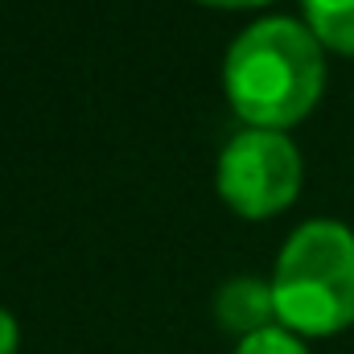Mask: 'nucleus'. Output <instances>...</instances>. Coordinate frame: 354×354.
Wrapping results in <instances>:
<instances>
[{"label": "nucleus", "instance_id": "obj_1", "mask_svg": "<svg viewBox=\"0 0 354 354\" xmlns=\"http://www.w3.org/2000/svg\"><path fill=\"white\" fill-rule=\"evenodd\" d=\"M223 83L252 128H284L322 95V41L297 17H260L235 33L223 62Z\"/></svg>", "mask_w": 354, "mask_h": 354}, {"label": "nucleus", "instance_id": "obj_2", "mask_svg": "<svg viewBox=\"0 0 354 354\" xmlns=\"http://www.w3.org/2000/svg\"><path fill=\"white\" fill-rule=\"evenodd\" d=\"M276 317L288 330L330 334L354 317V231L338 218L301 223L272 276Z\"/></svg>", "mask_w": 354, "mask_h": 354}, {"label": "nucleus", "instance_id": "obj_3", "mask_svg": "<svg viewBox=\"0 0 354 354\" xmlns=\"http://www.w3.org/2000/svg\"><path fill=\"white\" fill-rule=\"evenodd\" d=\"M218 189L239 214H272L301 189V153L284 128H243L218 153Z\"/></svg>", "mask_w": 354, "mask_h": 354}, {"label": "nucleus", "instance_id": "obj_4", "mask_svg": "<svg viewBox=\"0 0 354 354\" xmlns=\"http://www.w3.org/2000/svg\"><path fill=\"white\" fill-rule=\"evenodd\" d=\"M272 313H276L272 280L256 276V272H239V276L223 280L214 292V317L235 334H256V330L272 326Z\"/></svg>", "mask_w": 354, "mask_h": 354}, {"label": "nucleus", "instance_id": "obj_5", "mask_svg": "<svg viewBox=\"0 0 354 354\" xmlns=\"http://www.w3.org/2000/svg\"><path fill=\"white\" fill-rule=\"evenodd\" d=\"M317 41L354 54V0H301Z\"/></svg>", "mask_w": 354, "mask_h": 354}, {"label": "nucleus", "instance_id": "obj_6", "mask_svg": "<svg viewBox=\"0 0 354 354\" xmlns=\"http://www.w3.org/2000/svg\"><path fill=\"white\" fill-rule=\"evenodd\" d=\"M235 354H309V346L288 326H264L256 334H243Z\"/></svg>", "mask_w": 354, "mask_h": 354}, {"label": "nucleus", "instance_id": "obj_7", "mask_svg": "<svg viewBox=\"0 0 354 354\" xmlns=\"http://www.w3.org/2000/svg\"><path fill=\"white\" fill-rule=\"evenodd\" d=\"M17 351V322H12V313L0 305V354H12Z\"/></svg>", "mask_w": 354, "mask_h": 354}, {"label": "nucleus", "instance_id": "obj_8", "mask_svg": "<svg viewBox=\"0 0 354 354\" xmlns=\"http://www.w3.org/2000/svg\"><path fill=\"white\" fill-rule=\"evenodd\" d=\"M210 4H264V0H210Z\"/></svg>", "mask_w": 354, "mask_h": 354}]
</instances>
